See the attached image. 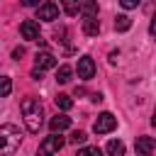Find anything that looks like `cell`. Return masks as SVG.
I'll return each mask as SVG.
<instances>
[{
  "label": "cell",
  "instance_id": "cell-6",
  "mask_svg": "<svg viewBox=\"0 0 156 156\" xmlns=\"http://www.w3.org/2000/svg\"><path fill=\"white\" fill-rule=\"evenodd\" d=\"M20 34H22V39H27V41H39L41 37H39V24L34 22V20H24L22 24H20Z\"/></svg>",
  "mask_w": 156,
  "mask_h": 156
},
{
  "label": "cell",
  "instance_id": "cell-4",
  "mask_svg": "<svg viewBox=\"0 0 156 156\" xmlns=\"http://www.w3.org/2000/svg\"><path fill=\"white\" fill-rule=\"evenodd\" d=\"M66 141H63V136L61 134H49L41 144H39V156H51V154H56V151H61V146H63Z\"/></svg>",
  "mask_w": 156,
  "mask_h": 156
},
{
  "label": "cell",
  "instance_id": "cell-15",
  "mask_svg": "<svg viewBox=\"0 0 156 156\" xmlns=\"http://www.w3.org/2000/svg\"><path fill=\"white\" fill-rule=\"evenodd\" d=\"M129 27H132V20H129L127 15H117V17H115V29H117V32H127Z\"/></svg>",
  "mask_w": 156,
  "mask_h": 156
},
{
  "label": "cell",
  "instance_id": "cell-24",
  "mask_svg": "<svg viewBox=\"0 0 156 156\" xmlns=\"http://www.w3.org/2000/svg\"><path fill=\"white\" fill-rule=\"evenodd\" d=\"M90 100H93V102H100L102 95H100V93H90Z\"/></svg>",
  "mask_w": 156,
  "mask_h": 156
},
{
  "label": "cell",
  "instance_id": "cell-19",
  "mask_svg": "<svg viewBox=\"0 0 156 156\" xmlns=\"http://www.w3.org/2000/svg\"><path fill=\"white\" fill-rule=\"evenodd\" d=\"M85 139H88V134H85V132H80V129H76V132L68 136V141H71V144H76V146H78V144H85Z\"/></svg>",
  "mask_w": 156,
  "mask_h": 156
},
{
  "label": "cell",
  "instance_id": "cell-14",
  "mask_svg": "<svg viewBox=\"0 0 156 156\" xmlns=\"http://www.w3.org/2000/svg\"><path fill=\"white\" fill-rule=\"evenodd\" d=\"M78 7H80V12H83L85 17H98V2L88 0V2H80Z\"/></svg>",
  "mask_w": 156,
  "mask_h": 156
},
{
  "label": "cell",
  "instance_id": "cell-10",
  "mask_svg": "<svg viewBox=\"0 0 156 156\" xmlns=\"http://www.w3.org/2000/svg\"><path fill=\"white\" fill-rule=\"evenodd\" d=\"M49 127H51V134H61L63 129H68L71 127V117H66V115H56V117H51L49 119Z\"/></svg>",
  "mask_w": 156,
  "mask_h": 156
},
{
  "label": "cell",
  "instance_id": "cell-12",
  "mask_svg": "<svg viewBox=\"0 0 156 156\" xmlns=\"http://www.w3.org/2000/svg\"><path fill=\"white\" fill-rule=\"evenodd\" d=\"M105 151H107L110 156H124V141H119V139H110L107 146H105Z\"/></svg>",
  "mask_w": 156,
  "mask_h": 156
},
{
  "label": "cell",
  "instance_id": "cell-2",
  "mask_svg": "<svg viewBox=\"0 0 156 156\" xmlns=\"http://www.w3.org/2000/svg\"><path fill=\"white\" fill-rule=\"evenodd\" d=\"M22 146V132L15 124L0 127V156H15Z\"/></svg>",
  "mask_w": 156,
  "mask_h": 156
},
{
  "label": "cell",
  "instance_id": "cell-1",
  "mask_svg": "<svg viewBox=\"0 0 156 156\" xmlns=\"http://www.w3.org/2000/svg\"><path fill=\"white\" fill-rule=\"evenodd\" d=\"M22 117H24V127L27 132L37 134L44 124V110H41V102L37 98H24L22 100Z\"/></svg>",
  "mask_w": 156,
  "mask_h": 156
},
{
  "label": "cell",
  "instance_id": "cell-26",
  "mask_svg": "<svg viewBox=\"0 0 156 156\" xmlns=\"http://www.w3.org/2000/svg\"><path fill=\"white\" fill-rule=\"evenodd\" d=\"M151 124L156 127V110H154V115H151Z\"/></svg>",
  "mask_w": 156,
  "mask_h": 156
},
{
  "label": "cell",
  "instance_id": "cell-22",
  "mask_svg": "<svg viewBox=\"0 0 156 156\" xmlns=\"http://www.w3.org/2000/svg\"><path fill=\"white\" fill-rule=\"evenodd\" d=\"M149 32H151V34H154V37H156V15H154V17H151V24H149Z\"/></svg>",
  "mask_w": 156,
  "mask_h": 156
},
{
  "label": "cell",
  "instance_id": "cell-13",
  "mask_svg": "<svg viewBox=\"0 0 156 156\" xmlns=\"http://www.w3.org/2000/svg\"><path fill=\"white\" fill-rule=\"evenodd\" d=\"M56 107H58V110H63V112H68V110L73 107V100H71V95H66V93H58V95H56Z\"/></svg>",
  "mask_w": 156,
  "mask_h": 156
},
{
  "label": "cell",
  "instance_id": "cell-17",
  "mask_svg": "<svg viewBox=\"0 0 156 156\" xmlns=\"http://www.w3.org/2000/svg\"><path fill=\"white\" fill-rule=\"evenodd\" d=\"M12 93V80L7 76H0V98H7Z\"/></svg>",
  "mask_w": 156,
  "mask_h": 156
},
{
  "label": "cell",
  "instance_id": "cell-16",
  "mask_svg": "<svg viewBox=\"0 0 156 156\" xmlns=\"http://www.w3.org/2000/svg\"><path fill=\"white\" fill-rule=\"evenodd\" d=\"M71 76H73V68L71 66H58V71H56V80L58 83H68Z\"/></svg>",
  "mask_w": 156,
  "mask_h": 156
},
{
  "label": "cell",
  "instance_id": "cell-23",
  "mask_svg": "<svg viewBox=\"0 0 156 156\" xmlns=\"http://www.w3.org/2000/svg\"><path fill=\"white\" fill-rule=\"evenodd\" d=\"M12 56H15V58H20V56H24V49H22V46H17V49L12 51Z\"/></svg>",
  "mask_w": 156,
  "mask_h": 156
},
{
  "label": "cell",
  "instance_id": "cell-3",
  "mask_svg": "<svg viewBox=\"0 0 156 156\" xmlns=\"http://www.w3.org/2000/svg\"><path fill=\"white\" fill-rule=\"evenodd\" d=\"M115 127H117V117L112 112H100L98 119L93 122V132L95 134H110Z\"/></svg>",
  "mask_w": 156,
  "mask_h": 156
},
{
  "label": "cell",
  "instance_id": "cell-5",
  "mask_svg": "<svg viewBox=\"0 0 156 156\" xmlns=\"http://www.w3.org/2000/svg\"><path fill=\"white\" fill-rule=\"evenodd\" d=\"M37 20H44V22L58 20V5L56 2H41L37 7Z\"/></svg>",
  "mask_w": 156,
  "mask_h": 156
},
{
  "label": "cell",
  "instance_id": "cell-18",
  "mask_svg": "<svg viewBox=\"0 0 156 156\" xmlns=\"http://www.w3.org/2000/svg\"><path fill=\"white\" fill-rule=\"evenodd\" d=\"M76 156H102V151L98 146H83V149L76 151Z\"/></svg>",
  "mask_w": 156,
  "mask_h": 156
},
{
  "label": "cell",
  "instance_id": "cell-9",
  "mask_svg": "<svg viewBox=\"0 0 156 156\" xmlns=\"http://www.w3.org/2000/svg\"><path fill=\"white\" fill-rule=\"evenodd\" d=\"M56 66V56L54 54H49V51H39L37 56H34V68L37 71H46V68H54Z\"/></svg>",
  "mask_w": 156,
  "mask_h": 156
},
{
  "label": "cell",
  "instance_id": "cell-8",
  "mask_svg": "<svg viewBox=\"0 0 156 156\" xmlns=\"http://www.w3.org/2000/svg\"><path fill=\"white\" fill-rule=\"evenodd\" d=\"M134 149H136V156H151L156 151V139L154 136H139Z\"/></svg>",
  "mask_w": 156,
  "mask_h": 156
},
{
  "label": "cell",
  "instance_id": "cell-20",
  "mask_svg": "<svg viewBox=\"0 0 156 156\" xmlns=\"http://www.w3.org/2000/svg\"><path fill=\"white\" fill-rule=\"evenodd\" d=\"M63 10H66V15H71V17H73V15H78V12H80V7H78V5H76V2H66V5H63Z\"/></svg>",
  "mask_w": 156,
  "mask_h": 156
},
{
  "label": "cell",
  "instance_id": "cell-21",
  "mask_svg": "<svg viewBox=\"0 0 156 156\" xmlns=\"http://www.w3.org/2000/svg\"><path fill=\"white\" fill-rule=\"evenodd\" d=\"M136 5H139V0H122V7L124 10H134Z\"/></svg>",
  "mask_w": 156,
  "mask_h": 156
},
{
  "label": "cell",
  "instance_id": "cell-7",
  "mask_svg": "<svg viewBox=\"0 0 156 156\" xmlns=\"http://www.w3.org/2000/svg\"><path fill=\"white\" fill-rule=\"evenodd\" d=\"M93 76H95V61H93L90 56H80V58H78V78L90 80Z\"/></svg>",
  "mask_w": 156,
  "mask_h": 156
},
{
  "label": "cell",
  "instance_id": "cell-11",
  "mask_svg": "<svg viewBox=\"0 0 156 156\" xmlns=\"http://www.w3.org/2000/svg\"><path fill=\"white\" fill-rule=\"evenodd\" d=\"M98 32H100V20L98 17H83V34L98 37Z\"/></svg>",
  "mask_w": 156,
  "mask_h": 156
},
{
  "label": "cell",
  "instance_id": "cell-25",
  "mask_svg": "<svg viewBox=\"0 0 156 156\" xmlns=\"http://www.w3.org/2000/svg\"><path fill=\"white\" fill-rule=\"evenodd\" d=\"M32 78H34V80H41V71L34 68V71H32Z\"/></svg>",
  "mask_w": 156,
  "mask_h": 156
}]
</instances>
